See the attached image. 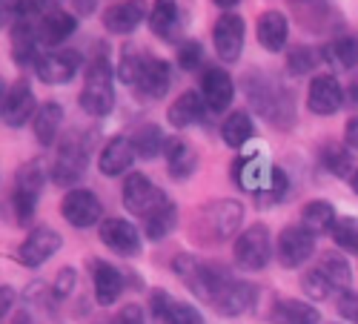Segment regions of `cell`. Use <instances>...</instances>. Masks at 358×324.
<instances>
[{"mask_svg":"<svg viewBox=\"0 0 358 324\" xmlns=\"http://www.w3.org/2000/svg\"><path fill=\"white\" fill-rule=\"evenodd\" d=\"M172 267H175L178 279H181L198 299L210 302V304H213V299L218 296V290L229 281V276H224L221 267H215V264H203L201 258L187 255V253L178 255V258L172 261Z\"/></svg>","mask_w":358,"mask_h":324,"instance_id":"cell-1","label":"cell"},{"mask_svg":"<svg viewBox=\"0 0 358 324\" xmlns=\"http://www.w3.org/2000/svg\"><path fill=\"white\" fill-rule=\"evenodd\" d=\"M112 64L106 57H95L86 69V83H83V92H80V106L86 115L92 118H103L112 112L115 106V92H112Z\"/></svg>","mask_w":358,"mask_h":324,"instance_id":"cell-2","label":"cell"},{"mask_svg":"<svg viewBox=\"0 0 358 324\" xmlns=\"http://www.w3.org/2000/svg\"><path fill=\"white\" fill-rule=\"evenodd\" d=\"M244 210L238 201H215L203 204L195 216V230H201V239L206 241H224L241 227Z\"/></svg>","mask_w":358,"mask_h":324,"instance_id":"cell-3","label":"cell"},{"mask_svg":"<svg viewBox=\"0 0 358 324\" xmlns=\"http://www.w3.org/2000/svg\"><path fill=\"white\" fill-rule=\"evenodd\" d=\"M43 184H46V169L41 161H29L26 167L17 169L15 190H12V207L17 213V221H29L35 216Z\"/></svg>","mask_w":358,"mask_h":324,"instance_id":"cell-4","label":"cell"},{"mask_svg":"<svg viewBox=\"0 0 358 324\" xmlns=\"http://www.w3.org/2000/svg\"><path fill=\"white\" fill-rule=\"evenodd\" d=\"M232 255H235L238 267L247 270V273L266 267V261H270V255H273V235H270V230H266L264 224L247 227L241 235H238Z\"/></svg>","mask_w":358,"mask_h":324,"instance_id":"cell-5","label":"cell"},{"mask_svg":"<svg viewBox=\"0 0 358 324\" xmlns=\"http://www.w3.org/2000/svg\"><path fill=\"white\" fill-rule=\"evenodd\" d=\"M164 204H166V195L149 181L143 172H132L127 178V184H124V207L132 216L146 221L152 213H158Z\"/></svg>","mask_w":358,"mask_h":324,"instance_id":"cell-6","label":"cell"},{"mask_svg":"<svg viewBox=\"0 0 358 324\" xmlns=\"http://www.w3.org/2000/svg\"><path fill=\"white\" fill-rule=\"evenodd\" d=\"M315 253V235L307 227H287L278 235L275 244V255L281 261V267H301V264Z\"/></svg>","mask_w":358,"mask_h":324,"instance_id":"cell-7","label":"cell"},{"mask_svg":"<svg viewBox=\"0 0 358 324\" xmlns=\"http://www.w3.org/2000/svg\"><path fill=\"white\" fill-rule=\"evenodd\" d=\"M80 69V55L72 49H57V52H46L38 57L35 64V75L38 80L49 83V86H64L69 83Z\"/></svg>","mask_w":358,"mask_h":324,"instance_id":"cell-8","label":"cell"},{"mask_svg":"<svg viewBox=\"0 0 358 324\" xmlns=\"http://www.w3.org/2000/svg\"><path fill=\"white\" fill-rule=\"evenodd\" d=\"M61 216L78 227V230H86V227H92L101 221L103 216V207H101V198L95 192H89V190H69L64 204H61Z\"/></svg>","mask_w":358,"mask_h":324,"instance_id":"cell-9","label":"cell"},{"mask_svg":"<svg viewBox=\"0 0 358 324\" xmlns=\"http://www.w3.org/2000/svg\"><path fill=\"white\" fill-rule=\"evenodd\" d=\"M244 35H247V29H244V17H238L232 12L221 15L215 20V29H213V43H215V52L221 61H238L241 57V49H244Z\"/></svg>","mask_w":358,"mask_h":324,"instance_id":"cell-10","label":"cell"},{"mask_svg":"<svg viewBox=\"0 0 358 324\" xmlns=\"http://www.w3.org/2000/svg\"><path fill=\"white\" fill-rule=\"evenodd\" d=\"M57 250H61V235H57L52 227H38L26 235V241L17 250V258H20V264H26V267H41V264H46Z\"/></svg>","mask_w":358,"mask_h":324,"instance_id":"cell-11","label":"cell"},{"mask_svg":"<svg viewBox=\"0 0 358 324\" xmlns=\"http://www.w3.org/2000/svg\"><path fill=\"white\" fill-rule=\"evenodd\" d=\"M201 95H203V104L210 112H227L235 98V83H232L229 72L218 69V66H206L203 80H201Z\"/></svg>","mask_w":358,"mask_h":324,"instance_id":"cell-12","label":"cell"},{"mask_svg":"<svg viewBox=\"0 0 358 324\" xmlns=\"http://www.w3.org/2000/svg\"><path fill=\"white\" fill-rule=\"evenodd\" d=\"M344 104V90L333 75H315L307 90V106L313 115H333Z\"/></svg>","mask_w":358,"mask_h":324,"instance_id":"cell-13","label":"cell"},{"mask_svg":"<svg viewBox=\"0 0 358 324\" xmlns=\"http://www.w3.org/2000/svg\"><path fill=\"white\" fill-rule=\"evenodd\" d=\"M101 241L117 255H138L141 253V232L127 218H106L101 224Z\"/></svg>","mask_w":358,"mask_h":324,"instance_id":"cell-14","label":"cell"},{"mask_svg":"<svg viewBox=\"0 0 358 324\" xmlns=\"http://www.w3.org/2000/svg\"><path fill=\"white\" fill-rule=\"evenodd\" d=\"M143 17H149V9L143 0H121L103 12V26L112 35H129L143 23Z\"/></svg>","mask_w":358,"mask_h":324,"instance_id":"cell-15","label":"cell"},{"mask_svg":"<svg viewBox=\"0 0 358 324\" xmlns=\"http://www.w3.org/2000/svg\"><path fill=\"white\" fill-rule=\"evenodd\" d=\"M38 106H35V92L29 90L26 80H17L3 98V124L6 127H23L26 121H35Z\"/></svg>","mask_w":358,"mask_h":324,"instance_id":"cell-16","label":"cell"},{"mask_svg":"<svg viewBox=\"0 0 358 324\" xmlns=\"http://www.w3.org/2000/svg\"><path fill=\"white\" fill-rule=\"evenodd\" d=\"M83 169H86V146L78 138H72L61 146V153H57V161L52 167V181L64 184V187L75 184L83 175Z\"/></svg>","mask_w":358,"mask_h":324,"instance_id":"cell-17","label":"cell"},{"mask_svg":"<svg viewBox=\"0 0 358 324\" xmlns=\"http://www.w3.org/2000/svg\"><path fill=\"white\" fill-rule=\"evenodd\" d=\"M135 143H132V138H127V135H117V138H112L103 150H101V155H98V169L103 172V175H109V178H115V175H121V172H127L129 167H132V161H135Z\"/></svg>","mask_w":358,"mask_h":324,"instance_id":"cell-18","label":"cell"},{"mask_svg":"<svg viewBox=\"0 0 358 324\" xmlns=\"http://www.w3.org/2000/svg\"><path fill=\"white\" fill-rule=\"evenodd\" d=\"M89 270H92V284H95V299L98 304H112L115 299H121V293L127 287L121 270H115L106 261H89Z\"/></svg>","mask_w":358,"mask_h":324,"instance_id":"cell-19","label":"cell"},{"mask_svg":"<svg viewBox=\"0 0 358 324\" xmlns=\"http://www.w3.org/2000/svg\"><path fill=\"white\" fill-rule=\"evenodd\" d=\"M255 35H258V43L266 49V52H281L287 46V38H289V23L284 17V12H264L258 17V26H255Z\"/></svg>","mask_w":358,"mask_h":324,"instance_id":"cell-20","label":"cell"},{"mask_svg":"<svg viewBox=\"0 0 358 324\" xmlns=\"http://www.w3.org/2000/svg\"><path fill=\"white\" fill-rule=\"evenodd\" d=\"M213 307L221 313V316H241L244 310L252 307V287L247 281H227L218 296L213 299Z\"/></svg>","mask_w":358,"mask_h":324,"instance_id":"cell-21","label":"cell"},{"mask_svg":"<svg viewBox=\"0 0 358 324\" xmlns=\"http://www.w3.org/2000/svg\"><path fill=\"white\" fill-rule=\"evenodd\" d=\"M75 29H78L75 15H69L64 9L41 15V20H38V32H41L43 46H61L64 41H69V35H75Z\"/></svg>","mask_w":358,"mask_h":324,"instance_id":"cell-22","label":"cell"},{"mask_svg":"<svg viewBox=\"0 0 358 324\" xmlns=\"http://www.w3.org/2000/svg\"><path fill=\"white\" fill-rule=\"evenodd\" d=\"M203 109H206L203 95H198V92H184V95H178V98L172 101V106H169L166 115H169V124H172L175 129H187V127H192V124L201 121Z\"/></svg>","mask_w":358,"mask_h":324,"instance_id":"cell-23","label":"cell"},{"mask_svg":"<svg viewBox=\"0 0 358 324\" xmlns=\"http://www.w3.org/2000/svg\"><path fill=\"white\" fill-rule=\"evenodd\" d=\"M273 324H321V313L301 299H281L273 307Z\"/></svg>","mask_w":358,"mask_h":324,"instance_id":"cell-24","label":"cell"},{"mask_svg":"<svg viewBox=\"0 0 358 324\" xmlns=\"http://www.w3.org/2000/svg\"><path fill=\"white\" fill-rule=\"evenodd\" d=\"M152 61V55H146L143 49H138L135 43H127L121 49V57H117V66H115V75L121 78L124 83L129 86H138L143 72H146V64Z\"/></svg>","mask_w":358,"mask_h":324,"instance_id":"cell-25","label":"cell"},{"mask_svg":"<svg viewBox=\"0 0 358 324\" xmlns=\"http://www.w3.org/2000/svg\"><path fill=\"white\" fill-rule=\"evenodd\" d=\"M270 172H273V169H266L258 158H250V155L238 158V161H235V169H232L238 187L247 190V192H255V195L266 187V181H270Z\"/></svg>","mask_w":358,"mask_h":324,"instance_id":"cell-26","label":"cell"},{"mask_svg":"<svg viewBox=\"0 0 358 324\" xmlns=\"http://www.w3.org/2000/svg\"><path fill=\"white\" fill-rule=\"evenodd\" d=\"M166 167H169V175H172V178H187V175H192V169L198 167V153H195V146L187 143L184 138L166 141Z\"/></svg>","mask_w":358,"mask_h":324,"instance_id":"cell-27","label":"cell"},{"mask_svg":"<svg viewBox=\"0 0 358 324\" xmlns=\"http://www.w3.org/2000/svg\"><path fill=\"white\" fill-rule=\"evenodd\" d=\"M169 83H172V69L166 61H161V57H152V61L146 64V72L141 78V90L149 95V98H164L169 92Z\"/></svg>","mask_w":358,"mask_h":324,"instance_id":"cell-28","label":"cell"},{"mask_svg":"<svg viewBox=\"0 0 358 324\" xmlns=\"http://www.w3.org/2000/svg\"><path fill=\"white\" fill-rule=\"evenodd\" d=\"M32 127H35V138L41 143H46V146L55 143L57 132H61V127H64V109H61V104H43L38 109V115H35Z\"/></svg>","mask_w":358,"mask_h":324,"instance_id":"cell-29","label":"cell"},{"mask_svg":"<svg viewBox=\"0 0 358 324\" xmlns=\"http://www.w3.org/2000/svg\"><path fill=\"white\" fill-rule=\"evenodd\" d=\"M178 17H181V12H178L175 0H155L149 9V29L158 38H172L178 29Z\"/></svg>","mask_w":358,"mask_h":324,"instance_id":"cell-30","label":"cell"},{"mask_svg":"<svg viewBox=\"0 0 358 324\" xmlns=\"http://www.w3.org/2000/svg\"><path fill=\"white\" fill-rule=\"evenodd\" d=\"M301 221H304L301 227H307L313 235H318V232H333L338 218H336V210L330 201H310L304 207Z\"/></svg>","mask_w":358,"mask_h":324,"instance_id":"cell-31","label":"cell"},{"mask_svg":"<svg viewBox=\"0 0 358 324\" xmlns=\"http://www.w3.org/2000/svg\"><path fill=\"white\" fill-rule=\"evenodd\" d=\"M221 138L229 150H241V146L252 138V118L247 112H232L221 127Z\"/></svg>","mask_w":358,"mask_h":324,"instance_id":"cell-32","label":"cell"},{"mask_svg":"<svg viewBox=\"0 0 358 324\" xmlns=\"http://www.w3.org/2000/svg\"><path fill=\"white\" fill-rule=\"evenodd\" d=\"M324 57L330 64L341 66V69H355L358 66V38L355 35H341L336 38L330 46L324 49Z\"/></svg>","mask_w":358,"mask_h":324,"instance_id":"cell-33","label":"cell"},{"mask_svg":"<svg viewBox=\"0 0 358 324\" xmlns=\"http://www.w3.org/2000/svg\"><path fill=\"white\" fill-rule=\"evenodd\" d=\"M132 143L141 158H155V155H161V150H166V138H164L161 127H155V124L138 127V132L132 135Z\"/></svg>","mask_w":358,"mask_h":324,"instance_id":"cell-34","label":"cell"},{"mask_svg":"<svg viewBox=\"0 0 358 324\" xmlns=\"http://www.w3.org/2000/svg\"><path fill=\"white\" fill-rule=\"evenodd\" d=\"M143 224H146V239H149V241H161V239H166V235L175 230V224H178V210H175V204L166 201L164 207H161L158 213L149 216Z\"/></svg>","mask_w":358,"mask_h":324,"instance_id":"cell-35","label":"cell"},{"mask_svg":"<svg viewBox=\"0 0 358 324\" xmlns=\"http://www.w3.org/2000/svg\"><path fill=\"white\" fill-rule=\"evenodd\" d=\"M318 270L327 276V281L333 284V290H341V293L350 290V281H352V276H350V264H347L341 255H327V258L318 264Z\"/></svg>","mask_w":358,"mask_h":324,"instance_id":"cell-36","label":"cell"},{"mask_svg":"<svg viewBox=\"0 0 358 324\" xmlns=\"http://www.w3.org/2000/svg\"><path fill=\"white\" fill-rule=\"evenodd\" d=\"M321 164H324V169H330L333 175L344 178V175L352 169V155L344 150L341 143H330V146H324V153H321Z\"/></svg>","mask_w":358,"mask_h":324,"instance_id":"cell-37","label":"cell"},{"mask_svg":"<svg viewBox=\"0 0 358 324\" xmlns=\"http://www.w3.org/2000/svg\"><path fill=\"white\" fill-rule=\"evenodd\" d=\"M333 241L344 250V253H358V218L355 216H344L336 221L333 227Z\"/></svg>","mask_w":358,"mask_h":324,"instance_id":"cell-38","label":"cell"},{"mask_svg":"<svg viewBox=\"0 0 358 324\" xmlns=\"http://www.w3.org/2000/svg\"><path fill=\"white\" fill-rule=\"evenodd\" d=\"M321 57H324V52H315L313 46H298V49L289 52L287 64H289V72L292 75H307V72H313L318 66Z\"/></svg>","mask_w":358,"mask_h":324,"instance_id":"cell-39","label":"cell"},{"mask_svg":"<svg viewBox=\"0 0 358 324\" xmlns=\"http://www.w3.org/2000/svg\"><path fill=\"white\" fill-rule=\"evenodd\" d=\"M301 287H304V293L310 299H315V302H321V299H327L333 293V284L327 281V276L315 267V270H310L307 276H304V281H301Z\"/></svg>","mask_w":358,"mask_h":324,"instance_id":"cell-40","label":"cell"},{"mask_svg":"<svg viewBox=\"0 0 358 324\" xmlns=\"http://www.w3.org/2000/svg\"><path fill=\"white\" fill-rule=\"evenodd\" d=\"M178 64H181V69H187V72L201 69V64H203V46L198 41H184L181 46H178Z\"/></svg>","mask_w":358,"mask_h":324,"instance_id":"cell-41","label":"cell"},{"mask_svg":"<svg viewBox=\"0 0 358 324\" xmlns=\"http://www.w3.org/2000/svg\"><path fill=\"white\" fill-rule=\"evenodd\" d=\"M166 324H203V316L192 304H187V302H175L169 307Z\"/></svg>","mask_w":358,"mask_h":324,"instance_id":"cell-42","label":"cell"},{"mask_svg":"<svg viewBox=\"0 0 358 324\" xmlns=\"http://www.w3.org/2000/svg\"><path fill=\"white\" fill-rule=\"evenodd\" d=\"M284 190H287V175L275 167V169L270 172V181H266V187L258 192V198H264V201H278V198L284 195Z\"/></svg>","mask_w":358,"mask_h":324,"instance_id":"cell-43","label":"cell"},{"mask_svg":"<svg viewBox=\"0 0 358 324\" xmlns=\"http://www.w3.org/2000/svg\"><path fill=\"white\" fill-rule=\"evenodd\" d=\"M338 316L352 321V324H358V293H350V290L341 293L338 296Z\"/></svg>","mask_w":358,"mask_h":324,"instance_id":"cell-44","label":"cell"},{"mask_svg":"<svg viewBox=\"0 0 358 324\" xmlns=\"http://www.w3.org/2000/svg\"><path fill=\"white\" fill-rule=\"evenodd\" d=\"M149 304H152V316H155L158 321H166L169 307H172L175 302H172V296H169L166 290H152V299H149Z\"/></svg>","mask_w":358,"mask_h":324,"instance_id":"cell-45","label":"cell"},{"mask_svg":"<svg viewBox=\"0 0 358 324\" xmlns=\"http://www.w3.org/2000/svg\"><path fill=\"white\" fill-rule=\"evenodd\" d=\"M75 287V270L72 267H64L61 273H57V281H55V296L57 299H66L69 293Z\"/></svg>","mask_w":358,"mask_h":324,"instance_id":"cell-46","label":"cell"},{"mask_svg":"<svg viewBox=\"0 0 358 324\" xmlns=\"http://www.w3.org/2000/svg\"><path fill=\"white\" fill-rule=\"evenodd\" d=\"M112 324H143V310L138 304H127L121 313H117V318Z\"/></svg>","mask_w":358,"mask_h":324,"instance_id":"cell-47","label":"cell"},{"mask_svg":"<svg viewBox=\"0 0 358 324\" xmlns=\"http://www.w3.org/2000/svg\"><path fill=\"white\" fill-rule=\"evenodd\" d=\"M344 141H347V146H355V150H358V118H352V121L347 124Z\"/></svg>","mask_w":358,"mask_h":324,"instance_id":"cell-48","label":"cell"},{"mask_svg":"<svg viewBox=\"0 0 358 324\" xmlns=\"http://www.w3.org/2000/svg\"><path fill=\"white\" fill-rule=\"evenodd\" d=\"M12 302H15V290L12 287H3L0 290V313H9V307H12Z\"/></svg>","mask_w":358,"mask_h":324,"instance_id":"cell-49","label":"cell"},{"mask_svg":"<svg viewBox=\"0 0 358 324\" xmlns=\"http://www.w3.org/2000/svg\"><path fill=\"white\" fill-rule=\"evenodd\" d=\"M72 6L78 15H92L95 6H98V0H72Z\"/></svg>","mask_w":358,"mask_h":324,"instance_id":"cell-50","label":"cell"},{"mask_svg":"<svg viewBox=\"0 0 358 324\" xmlns=\"http://www.w3.org/2000/svg\"><path fill=\"white\" fill-rule=\"evenodd\" d=\"M213 3H215L218 9H232V6L241 3V0H213Z\"/></svg>","mask_w":358,"mask_h":324,"instance_id":"cell-51","label":"cell"},{"mask_svg":"<svg viewBox=\"0 0 358 324\" xmlns=\"http://www.w3.org/2000/svg\"><path fill=\"white\" fill-rule=\"evenodd\" d=\"M347 92H350V101H355V104H358V78L352 80V86H350Z\"/></svg>","mask_w":358,"mask_h":324,"instance_id":"cell-52","label":"cell"},{"mask_svg":"<svg viewBox=\"0 0 358 324\" xmlns=\"http://www.w3.org/2000/svg\"><path fill=\"white\" fill-rule=\"evenodd\" d=\"M352 190H355V195H358V169L352 172Z\"/></svg>","mask_w":358,"mask_h":324,"instance_id":"cell-53","label":"cell"}]
</instances>
